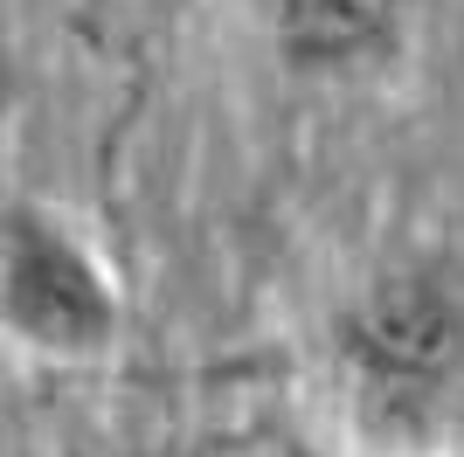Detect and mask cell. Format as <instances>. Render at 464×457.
Here are the masks:
<instances>
[{
	"label": "cell",
	"mask_w": 464,
	"mask_h": 457,
	"mask_svg": "<svg viewBox=\"0 0 464 457\" xmlns=\"http://www.w3.org/2000/svg\"><path fill=\"white\" fill-rule=\"evenodd\" d=\"M340 346L353 374H368L374 388L423 395L464 361V285L437 264L388 270L347 305Z\"/></svg>",
	"instance_id": "2"
},
{
	"label": "cell",
	"mask_w": 464,
	"mask_h": 457,
	"mask_svg": "<svg viewBox=\"0 0 464 457\" xmlns=\"http://www.w3.org/2000/svg\"><path fill=\"white\" fill-rule=\"evenodd\" d=\"M402 0H277V56L291 70H353L395 49Z\"/></svg>",
	"instance_id": "3"
},
{
	"label": "cell",
	"mask_w": 464,
	"mask_h": 457,
	"mask_svg": "<svg viewBox=\"0 0 464 457\" xmlns=\"http://www.w3.org/2000/svg\"><path fill=\"white\" fill-rule=\"evenodd\" d=\"M118 285L104 257L28 194L0 215V326L28 361L83 367L118 346Z\"/></svg>",
	"instance_id": "1"
}]
</instances>
